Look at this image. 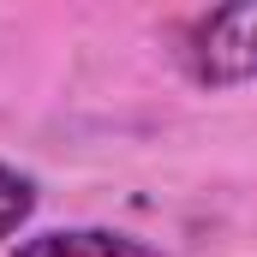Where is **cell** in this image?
I'll return each mask as SVG.
<instances>
[{"instance_id": "cell-1", "label": "cell", "mask_w": 257, "mask_h": 257, "mask_svg": "<svg viewBox=\"0 0 257 257\" xmlns=\"http://www.w3.org/2000/svg\"><path fill=\"white\" fill-rule=\"evenodd\" d=\"M180 66L203 90H233L257 78V0L197 12L180 42Z\"/></svg>"}, {"instance_id": "cell-2", "label": "cell", "mask_w": 257, "mask_h": 257, "mask_svg": "<svg viewBox=\"0 0 257 257\" xmlns=\"http://www.w3.org/2000/svg\"><path fill=\"white\" fill-rule=\"evenodd\" d=\"M12 257H162V251L114 227H48V233H30Z\"/></svg>"}, {"instance_id": "cell-3", "label": "cell", "mask_w": 257, "mask_h": 257, "mask_svg": "<svg viewBox=\"0 0 257 257\" xmlns=\"http://www.w3.org/2000/svg\"><path fill=\"white\" fill-rule=\"evenodd\" d=\"M30 215H36V180L18 174L12 162H0V239H12Z\"/></svg>"}]
</instances>
